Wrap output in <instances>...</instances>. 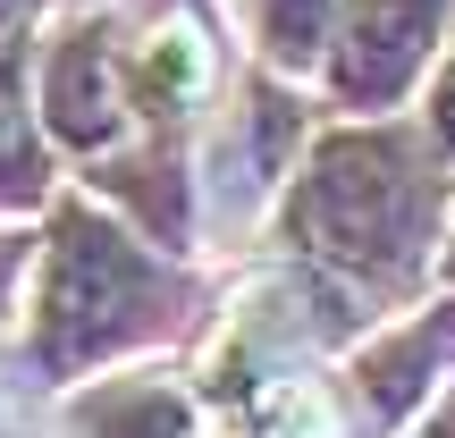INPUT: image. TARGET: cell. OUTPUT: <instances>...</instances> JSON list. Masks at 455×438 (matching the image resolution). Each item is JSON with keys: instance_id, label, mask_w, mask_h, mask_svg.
Returning <instances> with one entry per match:
<instances>
[{"instance_id": "6da1fadb", "label": "cell", "mask_w": 455, "mask_h": 438, "mask_svg": "<svg viewBox=\"0 0 455 438\" xmlns=\"http://www.w3.org/2000/svg\"><path fill=\"white\" fill-rule=\"evenodd\" d=\"M430 219H439V178L388 127L321 135L287 195V244H304L312 261L346 278H371V287H396L422 261Z\"/></svg>"}, {"instance_id": "7a4b0ae2", "label": "cell", "mask_w": 455, "mask_h": 438, "mask_svg": "<svg viewBox=\"0 0 455 438\" xmlns=\"http://www.w3.org/2000/svg\"><path fill=\"white\" fill-rule=\"evenodd\" d=\"M178 287L169 270L127 236L118 219H101L93 203H60L51 211V253L43 287H34V354L43 371H84V362L135 346L144 329L169 321Z\"/></svg>"}, {"instance_id": "3957f363", "label": "cell", "mask_w": 455, "mask_h": 438, "mask_svg": "<svg viewBox=\"0 0 455 438\" xmlns=\"http://www.w3.org/2000/svg\"><path fill=\"white\" fill-rule=\"evenodd\" d=\"M455 0H346L338 34H329V93L346 110H388L405 84L439 60Z\"/></svg>"}, {"instance_id": "277c9868", "label": "cell", "mask_w": 455, "mask_h": 438, "mask_svg": "<svg viewBox=\"0 0 455 438\" xmlns=\"http://www.w3.org/2000/svg\"><path fill=\"white\" fill-rule=\"evenodd\" d=\"M43 127L68 152H110L127 118V43L110 17H68L43 60Z\"/></svg>"}, {"instance_id": "5b68a950", "label": "cell", "mask_w": 455, "mask_h": 438, "mask_svg": "<svg viewBox=\"0 0 455 438\" xmlns=\"http://www.w3.org/2000/svg\"><path fill=\"white\" fill-rule=\"evenodd\" d=\"M212 93V34L195 17H169L144 43H127V118L135 127H178Z\"/></svg>"}, {"instance_id": "8992f818", "label": "cell", "mask_w": 455, "mask_h": 438, "mask_svg": "<svg viewBox=\"0 0 455 438\" xmlns=\"http://www.w3.org/2000/svg\"><path fill=\"white\" fill-rule=\"evenodd\" d=\"M84 438H195V405L169 379H110L76 405Z\"/></svg>"}, {"instance_id": "52a82bcc", "label": "cell", "mask_w": 455, "mask_h": 438, "mask_svg": "<svg viewBox=\"0 0 455 438\" xmlns=\"http://www.w3.org/2000/svg\"><path fill=\"white\" fill-rule=\"evenodd\" d=\"M43 195H51V161H43V135H34L17 60L0 51V203H9V211H26V203H43Z\"/></svg>"}, {"instance_id": "ba28073f", "label": "cell", "mask_w": 455, "mask_h": 438, "mask_svg": "<svg viewBox=\"0 0 455 438\" xmlns=\"http://www.w3.org/2000/svg\"><path fill=\"white\" fill-rule=\"evenodd\" d=\"M346 0H253V43L270 68H312L329 60V34H338Z\"/></svg>"}, {"instance_id": "9c48e42d", "label": "cell", "mask_w": 455, "mask_h": 438, "mask_svg": "<svg viewBox=\"0 0 455 438\" xmlns=\"http://www.w3.org/2000/svg\"><path fill=\"white\" fill-rule=\"evenodd\" d=\"M439 346H447V321H422L413 338H388L379 354H363V388H371V405H379V413H405L413 396L430 388Z\"/></svg>"}, {"instance_id": "30bf717a", "label": "cell", "mask_w": 455, "mask_h": 438, "mask_svg": "<svg viewBox=\"0 0 455 438\" xmlns=\"http://www.w3.org/2000/svg\"><path fill=\"white\" fill-rule=\"evenodd\" d=\"M430 135L455 152V60H447V76H439V93H430Z\"/></svg>"}, {"instance_id": "8fae6325", "label": "cell", "mask_w": 455, "mask_h": 438, "mask_svg": "<svg viewBox=\"0 0 455 438\" xmlns=\"http://www.w3.org/2000/svg\"><path fill=\"white\" fill-rule=\"evenodd\" d=\"M447 278H455V244H447Z\"/></svg>"}]
</instances>
